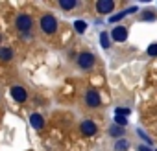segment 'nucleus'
I'll use <instances>...</instances> for the list:
<instances>
[{"mask_svg":"<svg viewBox=\"0 0 157 151\" xmlns=\"http://www.w3.org/2000/svg\"><path fill=\"white\" fill-rule=\"evenodd\" d=\"M41 30H43V33H46V35L56 33V31H57V19H56L54 15H50V13H44V15L41 17Z\"/></svg>","mask_w":157,"mask_h":151,"instance_id":"f257e3e1","label":"nucleus"},{"mask_svg":"<svg viewBox=\"0 0 157 151\" xmlns=\"http://www.w3.org/2000/svg\"><path fill=\"white\" fill-rule=\"evenodd\" d=\"M32 26H33V20H32V17L28 15V13H21V15H17V19H15V28L21 31V33H30V30H32Z\"/></svg>","mask_w":157,"mask_h":151,"instance_id":"f03ea898","label":"nucleus"},{"mask_svg":"<svg viewBox=\"0 0 157 151\" xmlns=\"http://www.w3.org/2000/svg\"><path fill=\"white\" fill-rule=\"evenodd\" d=\"M85 105L89 109H96V107L102 105V98H100V94H98L96 89H89L87 90V94H85Z\"/></svg>","mask_w":157,"mask_h":151,"instance_id":"7ed1b4c3","label":"nucleus"},{"mask_svg":"<svg viewBox=\"0 0 157 151\" xmlns=\"http://www.w3.org/2000/svg\"><path fill=\"white\" fill-rule=\"evenodd\" d=\"M94 55L91 53V52H83V53H80L78 55V66L80 68H83V70H89V68H93L94 66Z\"/></svg>","mask_w":157,"mask_h":151,"instance_id":"20e7f679","label":"nucleus"},{"mask_svg":"<svg viewBox=\"0 0 157 151\" xmlns=\"http://www.w3.org/2000/svg\"><path fill=\"white\" fill-rule=\"evenodd\" d=\"M11 98L19 103H24L28 100V90L22 87V85H13L11 87Z\"/></svg>","mask_w":157,"mask_h":151,"instance_id":"39448f33","label":"nucleus"},{"mask_svg":"<svg viewBox=\"0 0 157 151\" xmlns=\"http://www.w3.org/2000/svg\"><path fill=\"white\" fill-rule=\"evenodd\" d=\"M80 131H82L83 136H94L98 133V127H96V123L93 120H83L82 125H80Z\"/></svg>","mask_w":157,"mask_h":151,"instance_id":"423d86ee","label":"nucleus"},{"mask_svg":"<svg viewBox=\"0 0 157 151\" xmlns=\"http://www.w3.org/2000/svg\"><path fill=\"white\" fill-rule=\"evenodd\" d=\"M111 37H113V41H117V42H124V41L128 39V28H124V26H117V28H113Z\"/></svg>","mask_w":157,"mask_h":151,"instance_id":"0eeeda50","label":"nucleus"},{"mask_svg":"<svg viewBox=\"0 0 157 151\" xmlns=\"http://www.w3.org/2000/svg\"><path fill=\"white\" fill-rule=\"evenodd\" d=\"M113 9H115L113 0H98L96 2V11L98 13H111Z\"/></svg>","mask_w":157,"mask_h":151,"instance_id":"6e6552de","label":"nucleus"},{"mask_svg":"<svg viewBox=\"0 0 157 151\" xmlns=\"http://www.w3.org/2000/svg\"><path fill=\"white\" fill-rule=\"evenodd\" d=\"M30 122H32V125H33V129H37V131L44 127V118H43L41 114H37V112L30 116Z\"/></svg>","mask_w":157,"mask_h":151,"instance_id":"1a4fd4ad","label":"nucleus"},{"mask_svg":"<svg viewBox=\"0 0 157 151\" xmlns=\"http://www.w3.org/2000/svg\"><path fill=\"white\" fill-rule=\"evenodd\" d=\"M11 59H13V50L11 48H0V61L8 63Z\"/></svg>","mask_w":157,"mask_h":151,"instance_id":"9d476101","label":"nucleus"},{"mask_svg":"<svg viewBox=\"0 0 157 151\" xmlns=\"http://www.w3.org/2000/svg\"><path fill=\"white\" fill-rule=\"evenodd\" d=\"M78 6L76 0H59V8L61 9H74Z\"/></svg>","mask_w":157,"mask_h":151,"instance_id":"9b49d317","label":"nucleus"},{"mask_svg":"<svg viewBox=\"0 0 157 151\" xmlns=\"http://www.w3.org/2000/svg\"><path fill=\"white\" fill-rule=\"evenodd\" d=\"M124 131H126V129H124V127H118V125H111V127H109V134H111V136H122Z\"/></svg>","mask_w":157,"mask_h":151,"instance_id":"f8f14e48","label":"nucleus"},{"mask_svg":"<svg viewBox=\"0 0 157 151\" xmlns=\"http://www.w3.org/2000/svg\"><path fill=\"white\" fill-rule=\"evenodd\" d=\"M74 28H76L78 33H83V31L87 30V24H85L83 20H76V22H74Z\"/></svg>","mask_w":157,"mask_h":151,"instance_id":"ddd939ff","label":"nucleus"},{"mask_svg":"<svg viewBox=\"0 0 157 151\" xmlns=\"http://www.w3.org/2000/svg\"><path fill=\"white\" fill-rule=\"evenodd\" d=\"M115 125L126 127V125H128V118H124V116H115Z\"/></svg>","mask_w":157,"mask_h":151,"instance_id":"4468645a","label":"nucleus"},{"mask_svg":"<svg viewBox=\"0 0 157 151\" xmlns=\"http://www.w3.org/2000/svg\"><path fill=\"white\" fill-rule=\"evenodd\" d=\"M148 55L157 57V42H153V44H150V46H148Z\"/></svg>","mask_w":157,"mask_h":151,"instance_id":"2eb2a0df","label":"nucleus"},{"mask_svg":"<svg viewBox=\"0 0 157 151\" xmlns=\"http://www.w3.org/2000/svg\"><path fill=\"white\" fill-rule=\"evenodd\" d=\"M100 39H102V46H104V48H109V46H111V44H109V35H107V33H102Z\"/></svg>","mask_w":157,"mask_h":151,"instance_id":"dca6fc26","label":"nucleus"},{"mask_svg":"<svg viewBox=\"0 0 157 151\" xmlns=\"http://www.w3.org/2000/svg\"><path fill=\"white\" fill-rule=\"evenodd\" d=\"M126 15H128V11H120L118 15H115V17H111L109 20H111V22H117V20H120V19H124Z\"/></svg>","mask_w":157,"mask_h":151,"instance_id":"f3484780","label":"nucleus"},{"mask_svg":"<svg viewBox=\"0 0 157 151\" xmlns=\"http://www.w3.org/2000/svg\"><path fill=\"white\" fill-rule=\"evenodd\" d=\"M129 114V109H126V107H118L117 109V116H128Z\"/></svg>","mask_w":157,"mask_h":151,"instance_id":"a211bd4d","label":"nucleus"},{"mask_svg":"<svg viewBox=\"0 0 157 151\" xmlns=\"http://www.w3.org/2000/svg\"><path fill=\"white\" fill-rule=\"evenodd\" d=\"M142 20H153L155 19V15L151 13V11H146V13H142V17H140Z\"/></svg>","mask_w":157,"mask_h":151,"instance_id":"6ab92c4d","label":"nucleus"},{"mask_svg":"<svg viewBox=\"0 0 157 151\" xmlns=\"http://www.w3.org/2000/svg\"><path fill=\"white\" fill-rule=\"evenodd\" d=\"M126 147H128V142H126V140H120V142L117 144V151H124Z\"/></svg>","mask_w":157,"mask_h":151,"instance_id":"aec40b11","label":"nucleus"},{"mask_svg":"<svg viewBox=\"0 0 157 151\" xmlns=\"http://www.w3.org/2000/svg\"><path fill=\"white\" fill-rule=\"evenodd\" d=\"M139 151H150V149H148L146 145H140V147H139Z\"/></svg>","mask_w":157,"mask_h":151,"instance_id":"412c9836","label":"nucleus"},{"mask_svg":"<svg viewBox=\"0 0 157 151\" xmlns=\"http://www.w3.org/2000/svg\"><path fill=\"white\" fill-rule=\"evenodd\" d=\"M0 41H2V37H0Z\"/></svg>","mask_w":157,"mask_h":151,"instance_id":"4be33fe9","label":"nucleus"}]
</instances>
